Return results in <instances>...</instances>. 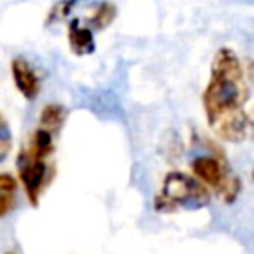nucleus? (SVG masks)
Segmentation results:
<instances>
[{"label": "nucleus", "instance_id": "f8f14e48", "mask_svg": "<svg viewBox=\"0 0 254 254\" xmlns=\"http://www.w3.org/2000/svg\"><path fill=\"white\" fill-rule=\"evenodd\" d=\"M252 177H254V171H252Z\"/></svg>", "mask_w": 254, "mask_h": 254}, {"label": "nucleus", "instance_id": "7ed1b4c3", "mask_svg": "<svg viewBox=\"0 0 254 254\" xmlns=\"http://www.w3.org/2000/svg\"><path fill=\"white\" fill-rule=\"evenodd\" d=\"M208 187L196 177L185 175L181 171H171L165 175L161 190L155 196L157 212H175L179 208H202L208 202Z\"/></svg>", "mask_w": 254, "mask_h": 254}, {"label": "nucleus", "instance_id": "0eeeda50", "mask_svg": "<svg viewBox=\"0 0 254 254\" xmlns=\"http://www.w3.org/2000/svg\"><path fill=\"white\" fill-rule=\"evenodd\" d=\"M117 18V6L109 0H99L91 6V12L87 14L85 22L95 30V32H101L105 30L107 26H111Z\"/></svg>", "mask_w": 254, "mask_h": 254}, {"label": "nucleus", "instance_id": "9b49d317", "mask_svg": "<svg viewBox=\"0 0 254 254\" xmlns=\"http://www.w3.org/2000/svg\"><path fill=\"white\" fill-rule=\"evenodd\" d=\"M0 133H2V137H0V161H4L6 157H8V153H10V149H12V135H10V125H8V119L2 115V119H0Z\"/></svg>", "mask_w": 254, "mask_h": 254}, {"label": "nucleus", "instance_id": "f03ea898", "mask_svg": "<svg viewBox=\"0 0 254 254\" xmlns=\"http://www.w3.org/2000/svg\"><path fill=\"white\" fill-rule=\"evenodd\" d=\"M54 139L56 135L52 131L38 125L30 135V139L26 141V145L20 149L16 159L18 177L32 206L40 204V196L44 194L46 187L54 177V165H52V155L56 147Z\"/></svg>", "mask_w": 254, "mask_h": 254}, {"label": "nucleus", "instance_id": "423d86ee", "mask_svg": "<svg viewBox=\"0 0 254 254\" xmlns=\"http://www.w3.org/2000/svg\"><path fill=\"white\" fill-rule=\"evenodd\" d=\"M95 30L79 18L67 22V46L73 56H89L95 52Z\"/></svg>", "mask_w": 254, "mask_h": 254}, {"label": "nucleus", "instance_id": "39448f33", "mask_svg": "<svg viewBox=\"0 0 254 254\" xmlns=\"http://www.w3.org/2000/svg\"><path fill=\"white\" fill-rule=\"evenodd\" d=\"M10 71H12V79H14L16 89L20 91V95L28 101L36 99L40 89H42V81H40V75H38L36 67L26 58L16 56L10 62Z\"/></svg>", "mask_w": 254, "mask_h": 254}, {"label": "nucleus", "instance_id": "1a4fd4ad", "mask_svg": "<svg viewBox=\"0 0 254 254\" xmlns=\"http://www.w3.org/2000/svg\"><path fill=\"white\" fill-rule=\"evenodd\" d=\"M16 196H18L16 177H12L10 173H2L0 175V216L2 218H6L10 214V210L14 208Z\"/></svg>", "mask_w": 254, "mask_h": 254}, {"label": "nucleus", "instance_id": "ddd939ff", "mask_svg": "<svg viewBox=\"0 0 254 254\" xmlns=\"http://www.w3.org/2000/svg\"><path fill=\"white\" fill-rule=\"evenodd\" d=\"M8 254H12V252H8Z\"/></svg>", "mask_w": 254, "mask_h": 254}, {"label": "nucleus", "instance_id": "20e7f679", "mask_svg": "<svg viewBox=\"0 0 254 254\" xmlns=\"http://www.w3.org/2000/svg\"><path fill=\"white\" fill-rule=\"evenodd\" d=\"M190 171L200 183L216 190L222 196V200L228 204L234 202L236 196L240 194V187H242L240 179L230 173V169L220 157H212V155L194 157L190 163Z\"/></svg>", "mask_w": 254, "mask_h": 254}, {"label": "nucleus", "instance_id": "f257e3e1", "mask_svg": "<svg viewBox=\"0 0 254 254\" xmlns=\"http://www.w3.org/2000/svg\"><path fill=\"white\" fill-rule=\"evenodd\" d=\"M248 83L240 58L232 48H218L210 62V77L202 91V109L210 129L228 143L254 135V119L246 113Z\"/></svg>", "mask_w": 254, "mask_h": 254}, {"label": "nucleus", "instance_id": "9d476101", "mask_svg": "<svg viewBox=\"0 0 254 254\" xmlns=\"http://www.w3.org/2000/svg\"><path fill=\"white\" fill-rule=\"evenodd\" d=\"M79 2H81V0H58V2L50 8V12H48V16H46V26H54V24H60V22L67 20Z\"/></svg>", "mask_w": 254, "mask_h": 254}, {"label": "nucleus", "instance_id": "6e6552de", "mask_svg": "<svg viewBox=\"0 0 254 254\" xmlns=\"http://www.w3.org/2000/svg\"><path fill=\"white\" fill-rule=\"evenodd\" d=\"M65 119H67V109L62 103H48L40 111L38 125L44 127V129H48V131H52L54 135H58L60 129L64 127Z\"/></svg>", "mask_w": 254, "mask_h": 254}]
</instances>
